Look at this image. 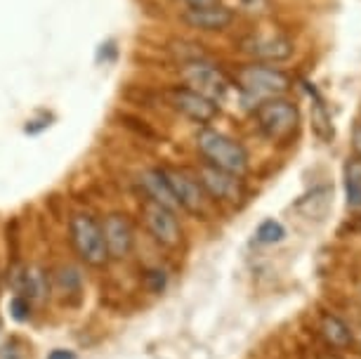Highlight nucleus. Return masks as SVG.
<instances>
[{
	"label": "nucleus",
	"mask_w": 361,
	"mask_h": 359,
	"mask_svg": "<svg viewBox=\"0 0 361 359\" xmlns=\"http://www.w3.org/2000/svg\"><path fill=\"white\" fill-rule=\"evenodd\" d=\"M286 236V227L279 220H264L255 232V239L260 243H279Z\"/></svg>",
	"instance_id": "19"
},
{
	"label": "nucleus",
	"mask_w": 361,
	"mask_h": 359,
	"mask_svg": "<svg viewBox=\"0 0 361 359\" xmlns=\"http://www.w3.org/2000/svg\"><path fill=\"white\" fill-rule=\"evenodd\" d=\"M142 218H145L149 234H152L161 246H166V248L180 246L182 227H180V220H177L175 211H170V208L161 206V203H156V201L145 199V203H142Z\"/></svg>",
	"instance_id": "5"
},
{
	"label": "nucleus",
	"mask_w": 361,
	"mask_h": 359,
	"mask_svg": "<svg viewBox=\"0 0 361 359\" xmlns=\"http://www.w3.org/2000/svg\"><path fill=\"white\" fill-rule=\"evenodd\" d=\"M312 130L322 142H331L336 138V130H333V121H331V114L329 109L324 107L322 99L314 102V107H312Z\"/></svg>",
	"instance_id": "18"
},
{
	"label": "nucleus",
	"mask_w": 361,
	"mask_h": 359,
	"mask_svg": "<svg viewBox=\"0 0 361 359\" xmlns=\"http://www.w3.org/2000/svg\"><path fill=\"white\" fill-rule=\"evenodd\" d=\"M163 171H166V178L177 199V206L196 215V218H203L208 213V194L201 187V182L194 180L185 171H173V168H163Z\"/></svg>",
	"instance_id": "7"
},
{
	"label": "nucleus",
	"mask_w": 361,
	"mask_h": 359,
	"mask_svg": "<svg viewBox=\"0 0 361 359\" xmlns=\"http://www.w3.org/2000/svg\"><path fill=\"white\" fill-rule=\"evenodd\" d=\"M345 194H347V206L361 208V159L347 161V166H345Z\"/></svg>",
	"instance_id": "17"
},
{
	"label": "nucleus",
	"mask_w": 361,
	"mask_h": 359,
	"mask_svg": "<svg viewBox=\"0 0 361 359\" xmlns=\"http://www.w3.org/2000/svg\"><path fill=\"white\" fill-rule=\"evenodd\" d=\"M352 149L357 152V157L361 159V126L354 128V133H352Z\"/></svg>",
	"instance_id": "24"
},
{
	"label": "nucleus",
	"mask_w": 361,
	"mask_h": 359,
	"mask_svg": "<svg viewBox=\"0 0 361 359\" xmlns=\"http://www.w3.org/2000/svg\"><path fill=\"white\" fill-rule=\"evenodd\" d=\"M69 239L78 258L90 267H104L109 262V253L102 236V225L92 215L76 213L69 220Z\"/></svg>",
	"instance_id": "2"
},
{
	"label": "nucleus",
	"mask_w": 361,
	"mask_h": 359,
	"mask_svg": "<svg viewBox=\"0 0 361 359\" xmlns=\"http://www.w3.org/2000/svg\"><path fill=\"white\" fill-rule=\"evenodd\" d=\"M102 225V236L109 253V260H126L135 246V229L123 213H109Z\"/></svg>",
	"instance_id": "8"
},
{
	"label": "nucleus",
	"mask_w": 361,
	"mask_h": 359,
	"mask_svg": "<svg viewBox=\"0 0 361 359\" xmlns=\"http://www.w3.org/2000/svg\"><path fill=\"white\" fill-rule=\"evenodd\" d=\"M52 291L59 293L64 303H78L80 296H83V274H80V269L73 265L57 267L52 274Z\"/></svg>",
	"instance_id": "15"
},
{
	"label": "nucleus",
	"mask_w": 361,
	"mask_h": 359,
	"mask_svg": "<svg viewBox=\"0 0 361 359\" xmlns=\"http://www.w3.org/2000/svg\"><path fill=\"white\" fill-rule=\"evenodd\" d=\"M140 187L145 189V196L149 201L161 203V206L170 208V211H177V208H180L163 168H149V171H142Z\"/></svg>",
	"instance_id": "13"
},
{
	"label": "nucleus",
	"mask_w": 361,
	"mask_h": 359,
	"mask_svg": "<svg viewBox=\"0 0 361 359\" xmlns=\"http://www.w3.org/2000/svg\"><path fill=\"white\" fill-rule=\"evenodd\" d=\"M238 85H241V90L248 97L269 99V97H281L283 92H288L290 78L281 69H274V66L250 64L238 71Z\"/></svg>",
	"instance_id": "4"
},
{
	"label": "nucleus",
	"mask_w": 361,
	"mask_h": 359,
	"mask_svg": "<svg viewBox=\"0 0 361 359\" xmlns=\"http://www.w3.org/2000/svg\"><path fill=\"white\" fill-rule=\"evenodd\" d=\"M322 334H324V338L329 341L333 348H347V345L352 343V331H350V327L340 320V317H336V315H326L324 320H322Z\"/></svg>",
	"instance_id": "16"
},
{
	"label": "nucleus",
	"mask_w": 361,
	"mask_h": 359,
	"mask_svg": "<svg viewBox=\"0 0 361 359\" xmlns=\"http://www.w3.org/2000/svg\"><path fill=\"white\" fill-rule=\"evenodd\" d=\"M145 284H147V288L152 291V293H161V291L166 288V284H168V276L159 267L147 269V272H145Z\"/></svg>",
	"instance_id": "21"
},
{
	"label": "nucleus",
	"mask_w": 361,
	"mask_h": 359,
	"mask_svg": "<svg viewBox=\"0 0 361 359\" xmlns=\"http://www.w3.org/2000/svg\"><path fill=\"white\" fill-rule=\"evenodd\" d=\"M199 182H201V187L206 189V194L210 196V199L236 203L243 196V187H241L238 175L220 171V168H215L210 164L199 168Z\"/></svg>",
	"instance_id": "10"
},
{
	"label": "nucleus",
	"mask_w": 361,
	"mask_h": 359,
	"mask_svg": "<svg viewBox=\"0 0 361 359\" xmlns=\"http://www.w3.org/2000/svg\"><path fill=\"white\" fill-rule=\"evenodd\" d=\"M47 359H76V355L69 350H52L50 355H47Z\"/></svg>",
	"instance_id": "25"
},
{
	"label": "nucleus",
	"mask_w": 361,
	"mask_h": 359,
	"mask_svg": "<svg viewBox=\"0 0 361 359\" xmlns=\"http://www.w3.org/2000/svg\"><path fill=\"white\" fill-rule=\"evenodd\" d=\"M182 19L199 31H224L227 26L234 22V12L224 8L222 3L208 5V8L199 10H182Z\"/></svg>",
	"instance_id": "12"
},
{
	"label": "nucleus",
	"mask_w": 361,
	"mask_h": 359,
	"mask_svg": "<svg viewBox=\"0 0 361 359\" xmlns=\"http://www.w3.org/2000/svg\"><path fill=\"white\" fill-rule=\"evenodd\" d=\"M52 293V276L43 265L24 267V291L22 296L29 298L31 305H43Z\"/></svg>",
	"instance_id": "14"
},
{
	"label": "nucleus",
	"mask_w": 361,
	"mask_h": 359,
	"mask_svg": "<svg viewBox=\"0 0 361 359\" xmlns=\"http://www.w3.org/2000/svg\"><path fill=\"white\" fill-rule=\"evenodd\" d=\"M170 104H173L182 116H187L189 121L201 123V126L210 123V121L217 116V107H220V104H215L213 99L194 92L192 87H175V90H170Z\"/></svg>",
	"instance_id": "11"
},
{
	"label": "nucleus",
	"mask_w": 361,
	"mask_h": 359,
	"mask_svg": "<svg viewBox=\"0 0 361 359\" xmlns=\"http://www.w3.org/2000/svg\"><path fill=\"white\" fill-rule=\"evenodd\" d=\"M182 78H185L187 87H192L194 92L203 95V97L213 99L215 104H220V102L224 99V95H227V90H229L227 78H224L213 64L199 62V59L185 64V69H182Z\"/></svg>",
	"instance_id": "6"
},
{
	"label": "nucleus",
	"mask_w": 361,
	"mask_h": 359,
	"mask_svg": "<svg viewBox=\"0 0 361 359\" xmlns=\"http://www.w3.org/2000/svg\"><path fill=\"white\" fill-rule=\"evenodd\" d=\"M10 317L15 322L19 324H24V322H29L31 320V303H29V298H24V296H12V300H10Z\"/></svg>",
	"instance_id": "20"
},
{
	"label": "nucleus",
	"mask_w": 361,
	"mask_h": 359,
	"mask_svg": "<svg viewBox=\"0 0 361 359\" xmlns=\"http://www.w3.org/2000/svg\"><path fill=\"white\" fill-rule=\"evenodd\" d=\"M24 267L26 265H22V262H15V265L8 269V284L15 296H22V291H24Z\"/></svg>",
	"instance_id": "22"
},
{
	"label": "nucleus",
	"mask_w": 361,
	"mask_h": 359,
	"mask_svg": "<svg viewBox=\"0 0 361 359\" xmlns=\"http://www.w3.org/2000/svg\"><path fill=\"white\" fill-rule=\"evenodd\" d=\"M177 3L185 5V10H199V8H208V5H217L220 0H177Z\"/></svg>",
	"instance_id": "23"
},
{
	"label": "nucleus",
	"mask_w": 361,
	"mask_h": 359,
	"mask_svg": "<svg viewBox=\"0 0 361 359\" xmlns=\"http://www.w3.org/2000/svg\"><path fill=\"white\" fill-rule=\"evenodd\" d=\"M196 149H199L201 157L206 159L210 166L220 168V171L238 175V178L248 171L246 149L238 145L236 140H231L217 130H210V128L199 130V135H196Z\"/></svg>",
	"instance_id": "1"
},
{
	"label": "nucleus",
	"mask_w": 361,
	"mask_h": 359,
	"mask_svg": "<svg viewBox=\"0 0 361 359\" xmlns=\"http://www.w3.org/2000/svg\"><path fill=\"white\" fill-rule=\"evenodd\" d=\"M255 121H257V128H260L269 140H286L295 133V128L300 123V111L288 99L269 97V99L257 102Z\"/></svg>",
	"instance_id": "3"
},
{
	"label": "nucleus",
	"mask_w": 361,
	"mask_h": 359,
	"mask_svg": "<svg viewBox=\"0 0 361 359\" xmlns=\"http://www.w3.org/2000/svg\"><path fill=\"white\" fill-rule=\"evenodd\" d=\"M243 52L250 57H255L257 62L264 64H276V62H286V59L293 57V40L286 36H267V33H253V36L241 40Z\"/></svg>",
	"instance_id": "9"
}]
</instances>
